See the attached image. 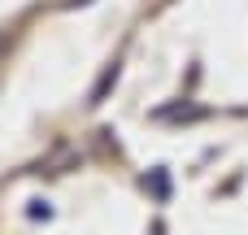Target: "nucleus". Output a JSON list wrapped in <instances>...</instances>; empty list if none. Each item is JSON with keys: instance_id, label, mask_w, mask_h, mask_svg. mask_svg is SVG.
Returning a JSON list of instances; mask_svg holds the SVG:
<instances>
[{"instance_id": "f257e3e1", "label": "nucleus", "mask_w": 248, "mask_h": 235, "mask_svg": "<svg viewBox=\"0 0 248 235\" xmlns=\"http://www.w3.org/2000/svg\"><path fill=\"white\" fill-rule=\"evenodd\" d=\"M113 83H118V61H113V65L100 74V83H96V92H92V105H100V100H105V92H109Z\"/></svg>"}, {"instance_id": "f03ea898", "label": "nucleus", "mask_w": 248, "mask_h": 235, "mask_svg": "<svg viewBox=\"0 0 248 235\" xmlns=\"http://www.w3.org/2000/svg\"><path fill=\"white\" fill-rule=\"evenodd\" d=\"M148 183H153V192H157V196H166V174H161V170H157V174H153Z\"/></svg>"}]
</instances>
